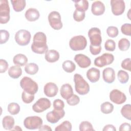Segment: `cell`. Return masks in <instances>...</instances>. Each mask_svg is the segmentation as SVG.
Masks as SVG:
<instances>
[{"label":"cell","instance_id":"obj_1","mask_svg":"<svg viewBox=\"0 0 131 131\" xmlns=\"http://www.w3.org/2000/svg\"><path fill=\"white\" fill-rule=\"evenodd\" d=\"M31 48L32 51L35 53L38 54L46 53L48 50L46 34L42 32L36 33L33 36V41Z\"/></svg>","mask_w":131,"mask_h":131},{"label":"cell","instance_id":"obj_2","mask_svg":"<svg viewBox=\"0 0 131 131\" xmlns=\"http://www.w3.org/2000/svg\"><path fill=\"white\" fill-rule=\"evenodd\" d=\"M74 81L75 91L78 94L85 95L89 92L90 85L81 75L75 74L74 76Z\"/></svg>","mask_w":131,"mask_h":131},{"label":"cell","instance_id":"obj_3","mask_svg":"<svg viewBox=\"0 0 131 131\" xmlns=\"http://www.w3.org/2000/svg\"><path fill=\"white\" fill-rule=\"evenodd\" d=\"M20 86L28 93L34 95L38 90L37 83L30 77L25 76L20 81Z\"/></svg>","mask_w":131,"mask_h":131},{"label":"cell","instance_id":"obj_4","mask_svg":"<svg viewBox=\"0 0 131 131\" xmlns=\"http://www.w3.org/2000/svg\"><path fill=\"white\" fill-rule=\"evenodd\" d=\"M87 45L86 38L83 35H77L73 37L69 41L70 48L75 51L84 50Z\"/></svg>","mask_w":131,"mask_h":131},{"label":"cell","instance_id":"obj_5","mask_svg":"<svg viewBox=\"0 0 131 131\" xmlns=\"http://www.w3.org/2000/svg\"><path fill=\"white\" fill-rule=\"evenodd\" d=\"M31 38L29 31L24 29L18 30L15 34L14 38L16 42L19 46H25L29 44Z\"/></svg>","mask_w":131,"mask_h":131},{"label":"cell","instance_id":"obj_6","mask_svg":"<svg viewBox=\"0 0 131 131\" xmlns=\"http://www.w3.org/2000/svg\"><path fill=\"white\" fill-rule=\"evenodd\" d=\"M42 119L39 116H29L25 119L24 125L27 129H39L42 125Z\"/></svg>","mask_w":131,"mask_h":131},{"label":"cell","instance_id":"obj_7","mask_svg":"<svg viewBox=\"0 0 131 131\" xmlns=\"http://www.w3.org/2000/svg\"><path fill=\"white\" fill-rule=\"evenodd\" d=\"M10 7L7 0L0 1V23H7L10 18Z\"/></svg>","mask_w":131,"mask_h":131},{"label":"cell","instance_id":"obj_8","mask_svg":"<svg viewBox=\"0 0 131 131\" xmlns=\"http://www.w3.org/2000/svg\"><path fill=\"white\" fill-rule=\"evenodd\" d=\"M48 19L50 25L53 29L59 30L62 28L61 15L58 12L56 11L51 12L48 15Z\"/></svg>","mask_w":131,"mask_h":131},{"label":"cell","instance_id":"obj_9","mask_svg":"<svg viewBox=\"0 0 131 131\" xmlns=\"http://www.w3.org/2000/svg\"><path fill=\"white\" fill-rule=\"evenodd\" d=\"M100 30L96 27L91 28L88 31V36L89 37L91 45L93 46H101L102 42V37Z\"/></svg>","mask_w":131,"mask_h":131},{"label":"cell","instance_id":"obj_10","mask_svg":"<svg viewBox=\"0 0 131 131\" xmlns=\"http://www.w3.org/2000/svg\"><path fill=\"white\" fill-rule=\"evenodd\" d=\"M114 60V56L111 53H105L96 57L94 60V64L98 67L102 68L106 65L111 64Z\"/></svg>","mask_w":131,"mask_h":131},{"label":"cell","instance_id":"obj_11","mask_svg":"<svg viewBox=\"0 0 131 131\" xmlns=\"http://www.w3.org/2000/svg\"><path fill=\"white\" fill-rule=\"evenodd\" d=\"M51 103L49 99L46 98H39L32 106L34 112L40 113L44 112L51 107Z\"/></svg>","mask_w":131,"mask_h":131},{"label":"cell","instance_id":"obj_12","mask_svg":"<svg viewBox=\"0 0 131 131\" xmlns=\"http://www.w3.org/2000/svg\"><path fill=\"white\" fill-rule=\"evenodd\" d=\"M110 99L117 104H121L126 100V97L124 93L118 89L113 90L110 93Z\"/></svg>","mask_w":131,"mask_h":131},{"label":"cell","instance_id":"obj_13","mask_svg":"<svg viewBox=\"0 0 131 131\" xmlns=\"http://www.w3.org/2000/svg\"><path fill=\"white\" fill-rule=\"evenodd\" d=\"M111 10L115 15H120L123 13L125 9V3L122 0H111L110 2Z\"/></svg>","mask_w":131,"mask_h":131},{"label":"cell","instance_id":"obj_14","mask_svg":"<svg viewBox=\"0 0 131 131\" xmlns=\"http://www.w3.org/2000/svg\"><path fill=\"white\" fill-rule=\"evenodd\" d=\"M65 112L64 110H57L54 109L53 111L48 112L46 115L47 121L52 124L58 122L60 119L64 116Z\"/></svg>","mask_w":131,"mask_h":131},{"label":"cell","instance_id":"obj_15","mask_svg":"<svg viewBox=\"0 0 131 131\" xmlns=\"http://www.w3.org/2000/svg\"><path fill=\"white\" fill-rule=\"evenodd\" d=\"M74 60L77 63L78 66L81 68H86L91 64L90 58L82 54H76L74 57Z\"/></svg>","mask_w":131,"mask_h":131},{"label":"cell","instance_id":"obj_16","mask_svg":"<svg viewBox=\"0 0 131 131\" xmlns=\"http://www.w3.org/2000/svg\"><path fill=\"white\" fill-rule=\"evenodd\" d=\"M58 88L57 85L53 82L47 83L43 88V92L48 97H55L58 93Z\"/></svg>","mask_w":131,"mask_h":131},{"label":"cell","instance_id":"obj_17","mask_svg":"<svg viewBox=\"0 0 131 131\" xmlns=\"http://www.w3.org/2000/svg\"><path fill=\"white\" fill-rule=\"evenodd\" d=\"M103 80L107 83H112L115 80V70L110 67L105 68L102 72Z\"/></svg>","mask_w":131,"mask_h":131},{"label":"cell","instance_id":"obj_18","mask_svg":"<svg viewBox=\"0 0 131 131\" xmlns=\"http://www.w3.org/2000/svg\"><path fill=\"white\" fill-rule=\"evenodd\" d=\"M105 10V6L101 1H95L92 4L91 11L94 15L98 16L102 15L104 13Z\"/></svg>","mask_w":131,"mask_h":131},{"label":"cell","instance_id":"obj_19","mask_svg":"<svg viewBox=\"0 0 131 131\" xmlns=\"http://www.w3.org/2000/svg\"><path fill=\"white\" fill-rule=\"evenodd\" d=\"M100 70L95 68H92L86 72V77L92 83L97 82L100 78Z\"/></svg>","mask_w":131,"mask_h":131},{"label":"cell","instance_id":"obj_20","mask_svg":"<svg viewBox=\"0 0 131 131\" xmlns=\"http://www.w3.org/2000/svg\"><path fill=\"white\" fill-rule=\"evenodd\" d=\"M60 93L62 98L67 100L73 94V88L69 83L63 84L60 88Z\"/></svg>","mask_w":131,"mask_h":131},{"label":"cell","instance_id":"obj_21","mask_svg":"<svg viewBox=\"0 0 131 131\" xmlns=\"http://www.w3.org/2000/svg\"><path fill=\"white\" fill-rule=\"evenodd\" d=\"M25 15L26 18L29 21H34L39 18L40 14L36 9L30 8L26 11Z\"/></svg>","mask_w":131,"mask_h":131},{"label":"cell","instance_id":"obj_22","mask_svg":"<svg viewBox=\"0 0 131 131\" xmlns=\"http://www.w3.org/2000/svg\"><path fill=\"white\" fill-rule=\"evenodd\" d=\"M59 53L55 50H49L45 53V59L49 62L53 63L59 59Z\"/></svg>","mask_w":131,"mask_h":131},{"label":"cell","instance_id":"obj_23","mask_svg":"<svg viewBox=\"0 0 131 131\" xmlns=\"http://www.w3.org/2000/svg\"><path fill=\"white\" fill-rule=\"evenodd\" d=\"M14 119L11 116H6L3 118V126L6 130H11L14 127Z\"/></svg>","mask_w":131,"mask_h":131},{"label":"cell","instance_id":"obj_24","mask_svg":"<svg viewBox=\"0 0 131 131\" xmlns=\"http://www.w3.org/2000/svg\"><path fill=\"white\" fill-rule=\"evenodd\" d=\"M13 62L16 66L23 67L26 65L28 62V58L23 54H17L13 58Z\"/></svg>","mask_w":131,"mask_h":131},{"label":"cell","instance_id":"obj_25","mask_svg":"<svg viewBox=\"0 0 131 131\" xmlns=\"http://www.w3.org/2000/svg\"><path fill=\"white\" fill-rule=\"evenodd\" d=\"M22 74V70L18 66H13L11 67L8 70L9 76L13 79L19 78Z\"/></svg>","mask_w":131,"mask_h":131},{"label":"cell","instance_id":"obj_26","mask_svg":"<svg viewBox=\"0 0 131 131\" xmlns=\"http://www.w3.org/2000/svg\"><path fill=\"white\" fill-rule=\"evenodd\" d=\"M13 10L16 12L23 11L26 7V2L25 0H11Z\"/></svg>","mask_w":131,"mask_h":131},{"label":"cell","instance_id":"obj_27","mask_svg":"<svg viewBox=\"0 0 131 131\" xmlns=\"http://www.w3.org/2000/svg\"><path fill=\"white\" fill-rule=\"evenodd\" d=\"M73 2L75 3L76 9L78 11L85 12L89 8V2L86 0L73 1Z\"/></svg>","mask_w":131,"mask_h":131},{"label":"cell","instance_id":"obj_28","mask_svg":"<svg viewBox=\"0 0 131 131\" xmlns=\"http://www.w3.org/2000/svg\"><path fill=\"white\" fill-rule=\"evenodd\" d=\"M63 70L67 73H72L76 69L75 64L71 60H67L64 61L62 64Z\"/></svg>","mask_w":131,"mask_h":131},{"label":"cell","instance_id":"obj_29","mask_svg":"<svg viewBox=\"0 0 131 131\" xmlns=\"http://www.w3.org/2000/svg\"><path fill=\"white\" fill-rule=\"evenodd\" d=\"M39 70L38 66L35 63H29L25 67V72L29 75H35L36 74Z\"/></svg>","mask_w":131,"mask_h":131},{"label":"cell","instance_id":"obj_30","mask_svg":"<svg viewBox=\"0 0 131 131\" xmlns=\"http://www.w3.org/2000/svg\"><path fill=\"white\" fill-rule=\"evenodd\" d=\"M72 125L71 122L69 121H64L60 124L57 126L55 128V131H71Z\"/></svg>","mask_w":131,"mask_h":131},{"label":"cell","instance_id":"obj_31","mask_svg":"<svg viewBox=\"0 0 131 131\" xmlns=\"http://www.w3.org/2000/svg\"><path fill=\"white\" fill-rule=\"evenodd\" d=\"M100 110L101 112L103 114H110L114 110V105L108 101L104 102L101 104Z\"/></svg>","mask_w":131,"mask_h":131},{"label":"cell","instance_id":"obj_32","mask_svg":"<svg viewBox=\"0 0 131 131\" xmlns=\"http://www.w3.org/2000/svg\"><path fill=\"white\" fill-rule=\"evenodd\" d=\"M121 114L126 119L131 120V105L127 104L123 105L121 109Z\"/></svg>","mask_w":131,"mask_h":131},{"label":"cell","instance_id":"obj_33","mask_svg":"<svg viewBox=\"0 0 131 131\" xmlns=\"http://www.w3.org/2000/svg\"><path fill=\"white\" fill-rule=\"evenodd\" d=\"M7 110L10 114L15 115L19 113L20 111V106L17 103L12 102L8 104Z\"/></svg>","mask_w":131,"mask_h":131},{"label":"cell","instance_id":"obj_34","mask_svg":"<svg viewBox=\"0 0 131 131\" xmlns=\"http://www.w3.org/2000/svg\"><path fill=\"white\" fill-rule=\"evenodd\" d=\"M130 47V42L127 38H122L118 41V48L120 51H127Z\"/></svg>","mask_w":131,"mask_h":131},{"label":"cell","instance_id":"obj_35","mask_svg":"<svg viewBox=\"0 0 131 131\" xmlns=\"http://www.w3.org/2000/svg\"><path fill=\"white\" fill-rule=\"evenodd\" d=\"M118 79L119 82L122 84H125L127 82L129 79V75L125 71L119 70L117 74Z\"/></svg>","mask_w":131,"mask_h":131},{"label":"cell","instance_id":"obj_36","mask_svg":"<svg viewBox=\"0 0 131 131\" xmlns=\"http://www.w3.org/2000/svg\"><path fill=\"white\" fill-rule=\"evenodd\" d=\"M79 130L80 131H94L92 124L89 121H84L80 123L79 124Z\"/></svg>","mask_w":131,"mask_h":131},{"label":"cell","instance_id":"obj_37","mask_svg":"<svg viewBox=\"0 0 131 131\" xmlns=\"http://www.w3.org/2000/svg\"><path fill=\"white\" fill-rule=\"evenodd\" d=\"M34 95H32L24 91L21 94V99L26 104L31 103L34 99Z\"/></svg>","mask_w":131,"mask_h":131},{"label":"cell","instance_id":"obj_38","mask_svg":"<svg viewBox=\"0 0 131 131\" xmlns=\"http://www.w3.org/2000/svg\"><path fill=\"white\" fill-rule=\"evenodd\" d=\"M74 19L77 22L82 21L85 18V12L75 10L73 14Z\"/></svg>","mask_w":131,"mask_h":131},{"label":"cell","instance_id":"obj_39","mask_svg":"<svg viewBox=\"0 0 131 131\" xmlns=\"http://www.w3.org/2000/svg\"><path fill=\"white\" fill-rule=\"evenodd\" d=\"M106 33L109 37L114 38L118 36L119 34V31L116 27L109 26L106 29Z\"/></svg>","mask_w":131,"mask_h":131},{"label":"cell","instance_id":"obj_40","mask_svg":"<svg viewBox=\"0 0 131 131\" xmlns=\"http://www.w3.org/2000/svg\"><path fill=\"white\" fill-rule=\"evenodd\" d=\"M0 35H1L0 43L3 44L7 42L10 37V34L9 32L6 30H1Z\"/></svg>","mask_w":131,"mask_h":131},{"label":"cell","instance_id":"obj_41","mask_svg":"<svg viewBox=\"0 0 131 131\" xmlns=\"http://www.w3.org/2000/svg\"><path fill=\"white\" fill-rule=\"evenodd\" d=\"M105 49L108 51H114L116 49V43L112 39H107L104 43Z\"/></svg>","mask_w":131,"mask_h":131},{"label":"cell","instance_id":"obj_42","mask_svg":"<svg viewBox=\"0 0 131 131\" xmlns=\"http://www.w3.org/2000/svg\"><path fill=\"white\" fill-rule=\"evenodd\" d=\"M80 102L79 97L75 94H73V95L70 97L69 99L67 100V103L71 106H74L78 104Z\"/></svg>","mask_w":131,"mask_h":131},{"label":"cell","instance_id":"obj_43","mask_svg":"<svg viewBox=\"0 0 131 131\" xmlns=\"http://www.w3.org/2000/svg\"><path fill=\"white\" fill-rule=\"evenodd\" d=\"M121 32L127 36L131 35V24L129 23H125L121 27Z\"/></svg>","mask_w":131,"mask_h":131},{"label":"cell","instance_id":"obj_44","mask_svg":"<svg viewBox=\"0 0 131 131\" xmlns=\"http://www.w3.org/2000/svg\"><path fill=\"white\" fill-rule=\"evenodd\" d=\"M54 109L57 110H63L64 107V102L59 99H55L53 101V103Z\"/></svg>","mask_w":131,"mask_h":131},{"label":"cell","instance_id":"obj_45","mask_svg":"<svg viewBox=\"0 0 131 131\" xmlns=\"http://www.w3.org/2000/svg\"><path fill=\"white\" fill-rule=\"evenodd\" d=\"M121 68L127 70L129 72L131 71V59L130 58H127L124 59L121 64Z\"/></svg>","mask_w":131,"mask_h":131},{"label":"cell","instance_id":"obj_46","mask_svg":"<svg viewBox=\"0 0 131 131\" xmlns=\"http://www.w3.org/2000/svg\"><path fill=\"white\" fill-rule=\"evenodd\" d=\"M8 63L7 61L3 59H0V73H5L8 68Z\"/></svg>","mask_w":131,"mask_h":131},{"label":"cell","instance_id":"obj_47","mask_svg":"<svg viewBox=\"0 0 131 131\" xmlns=\"http://www.w3.org/2000/svg\"><path fill=\"white\" fill-rule=\"evenodd\" d=\"M101 51V46H93L90 45V51L91 53L93 55H97L99 54Z\"/></svg>","mask_w":131,"mask_h":131},{"label":"cell","instance_id":"obj_48","mask_svg":"<svg viewBox=\"0 0 131 131\" xmlns=\"http://www.w3.org/2000/svg\"><path fill=\"white\" fill-rule=\"evenodd\" d=\"M130 124L124 122L122 124H121L119 127V130L120 131H123V130H129L130 129Z\"/></svg>","mask_w":131,"mask_h":131},{"label":"cell","instance_id":"obj_49","mask_svg":"<svg viewBox=\"0 0 131 131\" xmlns=\"http://www.w3.org/2000/svg\"><path fill=\"white\" fill-rule=\"evenodd\" d=\"M103 131H116V129L115 127L112 124H107L104 126L102 129Z\"/></svg>","mask_w":131,"mask_h":131},{"label":"cell","instance_id":"obj_50","mask_svg":"<svg viewBox=\"0 0 131 131\" xmlns=\"http://www.w3.org/2000/svg\"><path fill=\"white\" fill-rule=\"evenodd\" d=\"M39 130H43V131H46V130H52V128L50 127V126H49V125H42L39 129Z\"/></svg>","mask_w":131,"mask_h":131},{"label":"cell","instance_id":"obj_51","mask_svg":"<svg viewBox=\"0 0 131 131\" xmlns=\"http://www.w3.org/2000/svg\"><path fill=\"white\" fill-rule=\"evenodd\" d=\"M11 130H22V129L19 126H15L14 127V128H13Z\"/></svg>","mask_w":131,"mask_h":131},{"label":"cell","instance_id":"obj_52","mask_svg":"<svg viewBox=\"0 0 131 131\" xmlns=\"http://www.w3.org/2000/svg\"><path fill=\"white\" fill-rule=\"evenodd\" d=\"M130 10L129 9V11H128V15H129V13H130ZM128 18H129V19H130V16H129V15L128 16Z\"/></svg>","mask_w":131,"mask_h":131}]
</instances>
